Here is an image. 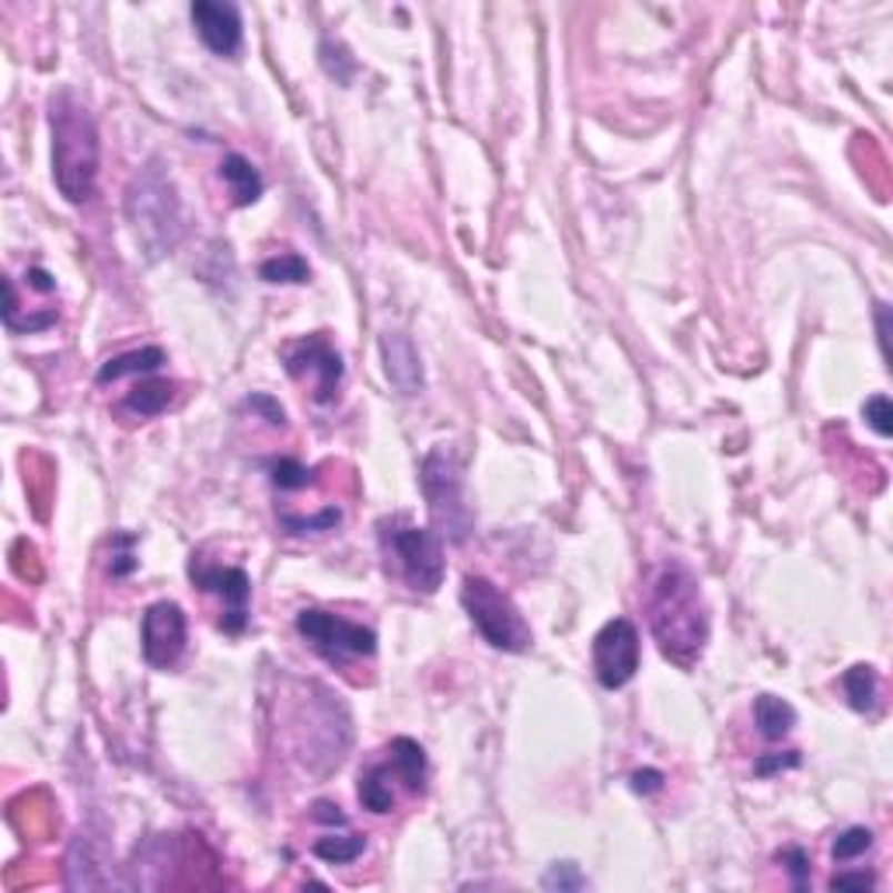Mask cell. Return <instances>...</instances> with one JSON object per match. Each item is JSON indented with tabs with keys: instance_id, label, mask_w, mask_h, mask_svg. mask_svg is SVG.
<instances>
[{
	"instance_id": "obj_1",
	"label": "cell",
	"mask_w": 893,
	"mask_h": 893,
	"mask_svg": "<svg viewBox=\"0 0 893 893\" xmlns=\"http://www.w3.org/2000/svg\"><path fill=\"white\" fill-rule=\"evenodd\" d=\"M650 629L656 646L678 666H694L709 642V608L684 562H666L650 593Z\"/></svg>"
},
{
	"instance_id": "obj_2",
	"label": "cell",
	"mask_w": 893,
	"mask_h": 893,
	"mask_svg": "<svg viewBox=\"0 0 893 893\" xmlns=\"http://www.w3.org/2000/svg\"><path fill=\"white\" fill-rule=\"evenodd\" d=\"M49 130H53V182L67 203L81 207L94 195L98 161H102L98 127L78 98L60 91L49 102Z\"/></svg>"
},
{
	"instance_id": "obj_3",
	"label": "cell",
	"mask_w": 893,
	"mask_h": 893,
	"mask_svg": "<svg viewBox=\"0 0 893 893\" xmlns=\"http://www.w3.org/2000/svg\"><path fill=\"white\" fill-rule=\"evenodd\" d=\"M127 220L147 259H161L182 238V200L161 161L140 168L127 189Z\"/></svg>"
},
{
	"instance_id": "obj_4",
	"label": "cell",
	"mask_w": 893,
	"mask_h": 893,
	"mask_svg": "<svg viewBox=\"0 0 893 893\" xmlns=\"http://www.w3.org/2000/svg\"><path fill=\"white\" fill-rule=\"evenodd\" d=\"M378 541L381 555L388 559V569H394V576L405 580L419 593H437L446 569L443 541L437 531L412 528L409 520L391 516L378 524Z\"/></svg>"
},
{
	"instance_id": "obj_5",
	"label": "cell",
	"mask_w": 893,
	"mask_h": 893,
	"mask_svg": "<svg viewBox=\"0 0 893 893\" xmlns=\"http://www.w3.org/2000/svg\"><path fill=\"white\" fill-rule=\"evenodd\" d=\"M461 604H464V611L471 618V625L479 629V635L489 642L492 650H503V653L531 650V642H534L531 625L524 622V614L516 611V604L492 580L464 576Z\"/></svg>"
},
{
	"instance_id": "obj_6",
	"label": "cell",
	"mask_w": 893,
	"mask_h": 893,
	"mask_svg": "<svg viewBox=\"0 0 893 893\" xmlns=\"http://www.w3.org/2000/svg\"><path fill=\"white\" fill-rule=\"evenodd\" d=\"M394 785H405L409 792H423L427 785V751L409 736H394L384 751V761H374L360 772L357 796L370 813H391L394 810Z\"/></svg>"
},
{
	"instance_id": "obj_7",
	"label": "cell",
	"mask_w": 893,
	"mask_h": 893,
	"mask_svg": "<svg viewBox=\"0 0 893 893\" xmlns=\"http://www.w3.org/2000/svg\"><path fill=\"white\" fill-rule=\"evenodd\" d=\"M423 495L430 503L433 516V531L446 541H464L471 534V510L464 503V489H461V468L451 446H433L423 458Z\"/></svg>"
},
{
	"instance_id": "obj_8",
	"label": "cell",
	"mask_w": 893,
	"mask_h": 893,
	"mask_svg": "<svg viewBox=\"0 0 893 893\" xmlns=\"http://www.w3.org/2000/svg\"><path fill=\"white\" fill-rule=\"evenodd\" d=\"M297 632L308 642V646L321 656L329 660L332 666H350L353 660H370L378 653V635L357 625V622H345L339 614H329V611H318V608H308L297 614Z\"/></svg>"
},
{
	"instance_id": "obj_9",
	"label": "cell",
	"mask_w": 893,
	"mask_h": 893,
	"mask_svg": "<svg viewBox=\"0 0 893 893\" xmlns=\"http://www.w3.org/2000/svg\"><path fill=\"white\" fill-rule=\"evenodd\" d=\"M283 367H287V374L293 381L308 384L311 399L318 405L335 402L345 370H342L339 350L329 342L325 332H314V335H304V339L290 342L287 350H283Z\"/></svg>"
},
{
	"instance_id": "obj_10",
	"label": "cell",
	"mask_w": 893,
	"mask_h": 893,
	"mask_svg": "<svg viewBox=\"0 0 893 893\" xmlns=\"http://www.w3.org/2000/svg\"><path fill=\"white\" fill-rule=\"evenodd\" d=\"M189 576L192 583L207 590V593H217L220 604H223V618H220V629L223 632H244L248 625V601H252V580H248L244 569L238 565H207L203 559L189 562Z\"/></svg>"
},
{
	"instance_id": "obj_11",
	"label": "cell",
	"mask_w": 893,
	"mask_h": 893,
	"mask_svg": "<svg viewBox=\"0 0 893 893\" xmlns=\"http://www.w3.org/2000/svg\"><path fill=\"white\" fill-rule=\"evenodd\" d=\"M593 670L608 691L625 688L639 670V632L629 618H611V622L593 639Z\"/></svg>"
},
{
	"instance_id": "obj_12",
	"label": "cell",
	"mask_w": 893,
	"mask_h": 893,
	"mask_svg": "<svg viewBox=\"0 0 893 893\" xmlns=\"http://www.w3.org/2000/svg\"><path fill=\"white\" fill-rule=\"evenodd\" d=\"M185 632H189V622L185 614L175 601H158L147 608L143 622H140V646H143V660L158 666V670H168L175 666L179 656L185 653Z\"/></svg>"
},
{
	"instance_id": "obj_13",
	"label": "cell",
	"mask_w": 893,
	"mask_h": 893,
	"mask_svg": "<svg viewBox=\"0 0 893 893\" xmlns=\"http://www.w3.org/2000/svg\"><path fill=\"white\" fill-rule=\"evenodd\" d=\"M192 24L200 39L207 42L210 53L234 57L241 49V14L234 4H220V0H195L192 4Z\"/></svg>"
},
{
	"instance_id": "obj_14",
	"label": "cell",
	"mask_w": 893,
	"mask_h": 893,
	"mask_svg": "<svg viewBox=\"0 0 893 893\" xmlns=\"http://www.w3.org/2000/svg\"><path fill=\"white\" fill-rule=\"evenodd\" d=\"M381 353H384V370L388 381L399 388L402 394H419L423 391V363H419V353L409 335L388 332L381 339Z\"/></svg>"
},
{
	"instance_id": "obj_15",
	"label": "cell",
	"mask_w": 893,
	"mask_h": 893,
	"mask_svg": "<svg viewBox=\"0 0 893 893\" xmlns=\"http://www.w3.org/2000/svg\"><path fill=\"white\" fill-rule=\"evenodd\" d=\"M220 179L228 182L231 195H234V203L238 207H252L259 203V195H262V175H259V168L241 158V154H228L220 161Z\"/></svg>"
},
{
	"instance_id": "obj_16",
	"label": "cell",
	"mask_w": 893,
	"mask_h": 893,
	"mask_svg": "<svg viewBox=\"0 0 893 893\" xmlns=\"http://www.w3.org/2000/svg\"><path fill=\"white\" fill-rule=\"evenodd\" d=\"M171 399H175V384L151 378V381H140V384L127 394V399H122L119 412H130V415H137V419H151V415H161V412L171 405Z\"/></svg>"
},
{
	"instance_id": "obj_17",
	"label": "cell",
	"mask_w": 893,
	"mask_h": 893,
	"mask_svg": "<svg viewBox=\"0 0 893 893\" xmlns=\"http://www.w3.org/2000/svg\"><path fill=\"white\" fill-rule=\"evenodd\" d=\"M754 723L764 740H782L796 726V709L775 694H757L754 699Z\"/></svg>"
},
{
	"instance_id": "obj_18",
	"label": "cell",
	"mask_w": 893,
	"mask_h": 893,
	"mask_svg": "<svg viewBox=\"0 0 893 893\" xmlns=\"http://www.w3.org/2000/svg\"><path fill=\"white\" fill-rule=\"evenodd\" d=\"M161 363H164V350H158V345H143V350H133V353H122V357L106 360L102 370H98V384L119 381V378H127V374H154Z\"/></svg>"
},
{
	"instance_id": "obj_19",
	"label": "cell",
	"mask_w": 893,
	"mask_h": 893,
	"mask_svg": "<svg viewBox=\"0 0 893 893\" xmlns=\"http://www.w3.org/2000/svg\"><path fill=\"white\" fill-rule=\"evenodd\" d=\"M841 688H845V699L855 712H870L876 705V691H880V681H876V670L870 663H859L852 670H845V678H841Z\"/></svg>"
},
{
	"instance_id": "obj_20",
	"label": "cell",
	"mask_w": 893,
	"mask_h": 893,
	"mask_svg": "<svg viewBox=\"0 0 893 893\" xmlns=\"http://www.w3.org/2000/svg\"><path fill=\"white\" fill-rule=\"evenodd\" d=\"M367 849V837L363 834H325V837H318L311 852L321 859V862H329V865H345V862H357Z\"/></svg>"
},
{
	"instance_id": "obj_21",
	"label": "cell",
	"mask_w": 893,
	"mask_h": 893,
	"mask_svg": "<svg viewBox=\"0 0 893 893\" xmlns=\"http://www.w3.org/2000/svg\"><path fill=\"white\" fill-rule=\"evenodd\" d=\"M259 277L265 283H308L311 280V265L297 252H283V255L265 259L259 265Z\"/></svg>"
},
{
	"instance_id": "obj_22",
	"label": "cell",
	"mask_w": 893,
	"mask_h": 893,
	"mask_svg": "<svg viewBox=\"0 0 893 893\" xmlns=\"http://www.w3.org/2000/svg\"><path fill=\"white\" fill-rule=\"evenodd\" d=\"M269 471H272V485H277L280 492H297V489H304V485H311L314 475H318L314 468H304V464H297V461H290V458L272 461Z\"/></svg>"
},
{
	"instance_id": "obj_23",
	"label": "cell",
	"mask_w": 893,
	"mask_h": 893,
	"mask_svg": "<svg viewBox=\"0 0 893 893\" xmlns=\"http://www.w3.org/2000/svg\"><path fill=\"white\" fill-rule=\"evenodd\" d=\"M870 849H873V831L870 827H849L845 834L834 837L831 855H834V862H852V859L865 855Z\"/></svg>"
},
{
	"instance_id": "obj_24",
	"label": "cell",
	"mask_w": 893,
	"mask_h": 893,
	"mask_svg": "<svg viewBox=\"0 0 893 893\" xmlns=\"http://www.w3.org/2000/svg\"><path fill=\"white\" fill-rule=\"evenodd\" d=\"M544 890H583L586 886V876L580 873L576 862H555L549 873L541 880Z\"/></svg>"
},
{
	"instance_id": "obj_25",
	"label": "cell",
	"mask_w": 893,
	"mask_h": 893,
	"mask_svg": "<svg viewBox=\"0 0 893 893\" xmlns=\"http://www.w3.org/2000/svg\"><path fill=\"white\" fill-rule=\"evenodd\" d=\"M862 415H865V423H870L880 437H890V433H893V423H890V419H893V409H890V399H886V394H873V399L862 405Z\"/></svg>"
},
{
	"instance_id": "obj_26",
	"label": "cell",
	"mask_w": 893,
	"mask_h": 893,
	"mask_svg": "<svg viewBox=\"0 0 893 893\" xmlns=\"http://www.w3.org/2000/svg\"><path fill=\"white\" fill-rule=\"evenodd\" d=\"M779 862L792 873V883L803 890L806 886V876H810V859H806V852L803 849H785V852H779Z\"/></svg>"
},
{
	"instance_id": "obj_27",
	"label": "cell",
	"mask_w": 893,
	"mask_h": 893,
	"mask_svg": "<svg viewBox=\"0 0 893 893\" xmlns=\"http://www.w3.org/2000/svg\"><path fill=\"white\" fill-rule=\"evenodd\" d=\"M800 764V751H789L785 757H761L754 764L757 775H772V772H782V767H796Z\"/></svg>"
},
{
	"instance_id": "obj_28",
	"label": "cell",
	"mask_w": 893,
	"mask_h": 893,
	"mask_svg": "<svg viewBox=\"0 0 893 893\" xmlns=\"http://www.w3.org/2000/svg\"><path fill=\"white\" fill-rule=\"evenodd\" d=\"M314 821L318 824H332V827H345V813H339V806L335 803H329V800H318L314 803Z\"/></svg>"
},
{
	"instance_id": "obj_29",
	"label": "cell",
	"mask_w": 893,
	"mask_h": 893,
	"mask_svg": "<svg viewBox=\"0 0 893 893\" xmlns=\"http://www.w3.org/2000/svg\"><path fill=\"white\" fill-rule=\"evenodd\" d=\"M834 890H845V886H859V890H870L873 886V876L870 873H837L831 880Z\"/></svg>"
},
{
	"instance_id": "obj_30",
	"label": "cell",
	"mask_w": 893,
	"mask_h": 893,
	"mask_svg": "<svg viewBox=\"0 0 893 893\" xmlns=\"http://www.w3.org/2000/svg\"><path fill=\"white\" fill-rule=\"evenodd\" d=\"M660 785H663V775L653 772V767H646V772H635V775H632V789H635V792H656Z\"/></svg>"
},
{
	"instance_id": "obj_31",
	"label": "cell",
	"mask_w": 893,
	"mask_h": 893,
	"mask_svg": "<svg viewBox=\"0 0 893 893\" xmlns=\"http://www.w3.org/2000/svg\"><path fill=\"white\" fill-rule=\"evenodd\" d=\"M29 283H32L39 293H53V290H57V280L49 277L46 269H39V265H32V269H29Z\"/></svg>"
},
{
	"instance_id": "obj_32",
	"label": "cell",
	"mask_w": 893,
	"mask_h": 893,
	"mask_svg": "<svg viewBox=\"0 0 893 893\" xmlns=\"http://www.w3.org/2000/svg\"><path fill=\"white\" fill-rule=\"evenodd\" d=\"M880 342H883V357H886V308H880Z\"/></svg>"
}]
</instances>
